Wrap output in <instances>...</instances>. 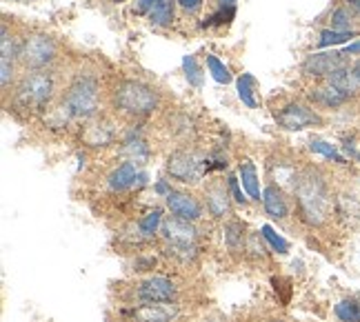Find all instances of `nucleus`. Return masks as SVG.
Here are the masks:
<instances>
[{
  "label": "nucleus",
  "mask_w": 360,
  "mask_h": 322,
  "mask_svg": "<svg viewBox=\"0 0 360 322\" xmlns=\"http://www.w3.org/2000/svg\"><path fill=\"white\" fill-rule=\"evenodd\" d=\"M160 103L158 91L141 80H120L112 91V105L122 116L145 118Z\"/></svg>",
  "instance_id": "2"
},
{
  "label": "nucleus",
  "mask_w": 360,
  "mask_h": 322,
  "mask_svg": "<svg viewBox=\"0 0 360 322\" xmlns=\"http://www.w3.org/2000/svg\"><path fill=\"white\" fill-rule=\"evenodd\" d=\"M342 67H347V56L342 51H318L302 60L300 72L302 76L314 80H327L331 74H336Z\"/></svg>",
  "instance_id": "10"
},
{
  "label": "nucleus",
  "mask_w": 360,
  "mask_h": 322,
  "mask_svg": "<svg viewBox=\"0 0 360 322\" xmlns=\"http://www.w3.org/2000/svg\"><path fill=\"white\" fill-rule=\"evenodd\" d=\"M260 233H262V238L267 240V245L276 251V254H287L289 251V243L285 240L283 236H278L274 231V227H269V225H262L260 227Z\"/></svg>",
  "instance_id": "28"
},
{
  "label": "nucleus",
  "mask_w": 360,
  "mask_h": 322,
  "mask_svg": "<svg viewBox=\"0 0 360 322\" xmlns=\"http://www.w3.org/2000/svg\"><path fill=\"white\" fill-rule=\"evenodd\" d=\"M205 205L207 212H210L212 218H229L231 216V193L229 187H225L220 180H214V183L205 189Z\"/></svg>",
  "instance_id": "14"
},
{
  "label": "nucleus",
  "mask_w": 360,
  "mask_h": 322,
  "mask_svg": "<svg viewBox=\"0 0 360 322\" xmlns=\"http://www.w3.org/2000/svg\"><path fill=\"white\" fill-rule=\"evenodd\" d=\"M331 27L329 30H336V32H356V13L347 7V5H340L331 11L329 16Z\"/></svg>",
  "instance_id": "20"
},
{
  "label": "nucleus",
  "mask_w": 360,
  "mask_h": 322,
  "mask_svg": "<svg viewBox=\"0 0 360 322\" xmlns=\"http://www.w3.org/2000/svg\"><path fill=\"white\" fill-rule=\"evenodd\" d=\"M342 53H345V56H360V40H356V43H352V45L345 47Z\"/></svg>",
  "instance_id": "37"
},
{
  "label": "nucleus",
  "mask_w": 360,
  "mask_h": 322,
  "mask_svg": "<svg viewBox=\"0 0 360 322\" xmlns=\"http://www.w3.org/2000/svg\"><path fill=\"white\" fill-rule=\"evenodd\" d=\"M245 254L252 258H267V240L262 238V233H249L247 236V245H245Z\"/></svg>",
  "instance_id": "26"
},
{
  "label": "nucleus",
  "mask_w": 360,
  "mask_h": 322,
  "mask_svg": "<svg viewBox=\"0 0 360 322\" xmlns=\"http://www.w3.org/2000/svg\"><path fill=\"white\" fill-rule=\"evenodd\" d=\"M136 180H138V167L129 160V162L118 165L116 169L109 174L107 185H109V189H112V191H124V189L134 187Z\"/></svg>",
  "instance_id": "17"
},
{
  "label": "nucleus",
  "mask_w": 360,
  "mask_h": 322,
  "mask_svg": "<svg viewBox=\"0 0 360 322\" xmlns=\"http://www.w3.org/2000/svg\"><path fill=\"white\" fill-rule=\"evenodd\" d=\"M227 187H229V193H231V200L236 202V205H243V207H247L249 205V198H245V193H243V189H240V178L238 176H229L227 178Z\"/></svg>",
  "instance_id": "30"
},
{
  "label": "nucleus",
  "mask_w": 360,
  "mask_h": 322,
  "mask_svg": "<svg viewBox=\"0 0 360 322\" xmlns=\"http://www.w3.org/2000/svg\"><path fill=\"white\" fill-rule=\"evenodd\" d=\"M176 3L183 7L185 11H198L200 5H202V0H176Z\"/></svg>",
  "instance_id": "34"
},
{
  "label": "nucleus",
  "mask_w": 360,
  "mask_h": 322,
  "mask_svg": "<svg viewBox=\"0 0 360 322\" xmlns=\"http://www.w3.org/2000/svg\"><path fill=\"white\" fill-rule=\"evenodd\" d=\"M254 89H256V78L252 74H243L238 78V98L243 101V105H247L249 109L258 107L256 98H254Z\"/></svg>",
  "instance_id": "24"
},
{
  "label": "nucleus",
  "mask_w": 360,
  "mask_h": 322,
  "mask_svg": "<svg viewBox=\"0 0 360 322\" xmlns=\"http://www.w3.org/2000/svg\"><path fill=\"white\" fill-rule=\"evenodd\" d=\"M147 18L154 27H169L174 22V3L172 0H162L147 13Z\"/></svg>",
  "instance_id": "21"
},
{
  "label": "nucleus",
  "mask_w": 360,
  "mask_h": 322,
  "mask_svg": "<svg viewBox=\"0 0 360 322\" xmlns=\"http://www.w3.org/2000/svg\"><path fill=\"white\" fill-rule=\"evenodd\" d=\"M334 314L338 322H360V300L358 298H345L334 307Z\"/></svg>",
  "instance_id": "22"
},
{
  "label": "nucleus",
  "mask_w": 360,
  "mask_h": 322,
  "mask_svg": "<svg viewBox=\"0 0 360 322\" xmlns=\"http://www.w3.org/2000/svg\"><path fill=\"white\" fill-rule=\"evenodd\" d=\"M65 107L72 111V116L91 118L98 114L101 107V85L91 76H80L72 82V87L65 94Z\"/></svg>",
  "instance_id": "5"
},
{
  "label": "nucleus",
  "mask_w": 360,
  "mask_h": 322,
  "mask_svg": "<svg viewBox=\"0 0 360 322\" xmlns=\"http://www.w3.org/2000/svg\"><path fill=\"white\" fill-rule=\"evenodd\" d=\"M178 304L176 302H162V304H136L129 311H124L129 322H174L178 318Z\"/></svg>",
  "instance_id": "12"
},
{
  "label": "nucleus",
  "mask_w": 360,
  "mask_h": 322,
  "mask_svg": "<svg viewBox=\"0 0 360 322\" xmlns=\"http://www.w3.org/2000/svg\"><path fill=\"white\" fill-rule=\"evenodd\" d=\"M160 236H162V240L167 243L169 256L183 262H191L198 256V229L193 227V222L172 216L162 222Z\"/></svg>",
  "instance_id": "4"
},
{
  "label": "nucleus",
  "mask_w": 360,
  "mask_h": 322,
  "mask_svg": "<svg viewBox=\"0 0 360 322\" xmlns=\"http://www.w3.org/2000/svg\"><path fill=\"white\" fill-rule=\"evenodd\" d=\"M162 0H136V13H149Z\"/></svg>",
  "instance_id": "32"
},
{
  "label": "nucleus",
  "mask_w": 360,
  "mask_h": 322,
  "mask_svg": "<svg viewBox=\"0 0 360 322\" xmlns=\"http://www.w3.org/2000/svg\"><path fill=\"white\" fill-rule=\"evenodd\" d=\"M309 101L316 105V107H323V109H338V107H345L349 101H352V94L340 89L338 85L329 80H323L321 85H316L309 89Z\"/></svg>",
  "instance_id": "13"
},
{
  "label": "nucleus",
  "mask_w": 360,
  "mask_h": 322,
  "mask_svg": "<svg viewBox=\"0 0 360 322\" xmlns=\"http://www.w3.org/2000/svg\"><path fill=\"white\" fill-rule=\"evenodd\" d=\"M207 69H210V74L214 76L216 82H220V85H229L231 82V74L229 69L225 67V63H220L216 56H207Z\"/></svg>",
  "instance_id": "27"
},
{
  "label": "nucleus",
  "mask_w": 360,
  "mask_h": 322,
  "mask_svg": "<svg viewBox=\"0 0 360 322\" xmlns=\"http://www.w3.org/2000/svg\"><path fill=\"white\" fill-rule=\"evenodd\" d=\"M238 178H240L243 189L249 193V198H252V200H262L258 172H256V165L252 160H243L238 165Z\"/></svg>",
  "instance_id": "18"
},
{
  "label": "nucleus",
  "mask_w": 360,
  "mask_h": 322,
  "mask_svg": "<svg viewBox=\"0 0 360 322\" xmlns=\"http://www.w3.org/2000/svg\"><path fill=\"white\" fill-rule=\"evenodd\" d=\"M167 209L172 212L174 218H180V220H187V222H198L202 216H205V209H202V202L196 198V195H191L187 191H172L167 198Z\"/></svg>",
  "instance_id": "11"
},
{
  "label": "nucleus",
  "mask_w": 360,
  "mask_h": 322,
  "mask_svg": "<svg viewBox=\"0 0 360 322\" xmlns=\"http://www.w3.org/2000/svg\"><path fill=\"white\" fill-rule=\"evenodd\" d=\"M134 298L138 304H162L176 302L178 287L167 276H149L143 283H138L134 289Z\"/></svg>",
  "instance_id": "9"
},
{
  "label": "nucleus",
  "mask_w": 360,
  "mask_h": 322,
  "mask_svg": "<svg viewBox=\"0 0 360 322\" xmlns=\"http://www.w3.org/2000/svg\"><path fill=\"white\" fill-rule=\"evenodd\" d=\"M309 149H311L314 153H321V156H325V158H329V160L338 162V165H347V158H345L342 153L336 149V145H329V143H325V140H318V138L309 140Z\"/></svg>",
  "instance_id": "25"
},
{
  "label": "nucleus",
  "mask_w": 360,
  "mask_h": 322,
  "mask_svg": "<svg viewBox=\"0 0 360 322\" xmlns=\"http://www.w3.org/2000/svg\"><path fill=\"white\" fill-rule=\"evenodd\" d=\"M294 195H296L298 214H300L302 222H307L309 227L325 225L331 212H334L336 202L331 198L327 180L316 169H304L296 176Z\"/></svg>",
  "instance_id": "1"
},
{
  "label": "nucleus",
  "mask_w": 360,
  "mask_h": 322,
  "mask_svg": "<svg viewBox=\"0 0 360 322\" xmlns=\"http://www.w3.org/2000/svg\"><path fill=\"white\" fill-rule=\"evenodd\" d=\"M162 222H165L162 209H154V212H149L147 216L138 220L136 227H138V233H141L143 240H151V238H156V233H160Z\"/></svg>",
  "instance_id": "19"
},
{
  "label": "nucleus",
  "mask_w": 360,
  "mask_h": 322,
  "mask_svg": "<svg viewBox=\"0 0 360 322\" xmlns=\"http://www.w3.org/2000/svg\"><path fill=\"white\" fill-rule=\"evenodd\" d=\"M349 69H352V78H354V85H356V91L360 94V58L354 63V65H349Z\"/></svg>",
  "instance_id": "35"
},
{
  "label": "nucleus",
  "mask_w": 360,
  "mask_h": 322,
  "mask_svg": "<svg viewBox=\"0 0 360 322\" xmlns=\"http://www.w3.org/2000/svg\"><path fill=\"white\" fill-rule=\"evenodd\" d=\"M233 13H236V9L233 7H220L218 13H214V16H210V20H207L205 25L207 27H214V25H225L233 18Z\"/></svg>",
  "instance_id": "31"
},
{
  "label": "nucleus",
  "mask_w": 360,
  "mask_h": 322,
  "mask_svg": "<svg viewBox=\"0 0 360 322\" xmlns=\"http://www.w3.org/2000/svg\"><path fill=\"white\" fill-rule=\"evenodd\" d=\"M345 5H347V7L356 13V18H360V0H347Z\"/></svg>",
  "instance_id": "38"
},
{
  "label": "nucleus",
  "mask_w": 360,
  "mask_h": 322,
  "mask_svg": "<svg viewBox=\"0 0 360 322\" xmlns=\"http://www.w3.org/2000/svg\"><path fill=\"white\" fill-rule=\"evenodd\" d=\"M247 236L249 233H245V225H243L240 220H227L225 222V227H223V243H225V249L229 251L231 256L245 254Z\"/></svg>",
  "instance_id": "16"
},
{
  "label": "nucleus",
  "mask_w": 360,
  "mask_h": 322,
  "mask_svg": "<svg viewBox=\"0 0 360 322\" xmlns=\"http://www.w3.org/2000/svg\"><path fill=\"white\" fill-rule=\"evenodd\" d=\"M218 5L220 7H233L236 5V0H218Z\"/></svg>",
  "instance_id": "39"
},
{
  "label": "nucleus",
  "mask_w": 360,
  "mask_h": 322,
  "mask_svg": "<svg viewBox=\"0 0 360 322\" xmlns=\"http://www.w3.org/2000/svg\"><path fill=\"white\" fill-rule=\"evenodd\" d=\"M165 169H167V174L174 180H178V183H183V185H196L202 178V174L207 172L205 160L198 156L196 151H187V149L174 151L167 158Z\"/></svg>",
  "instance_id": "8"
},
{
  "label": "nucleus",
  "mask_w": 360,
  "mask_h": 322,
  "mask_svg": "<svg viewBox=\"0 0 360 322\" xmlns=\"http://www.w3.org/2000/svg\"><path fill=\"white\" fill-rule=\"evenodd\" d=\"M58 58V43L47 34H27L20 40L18 60L25 69H47Z\"/></svg>",
  "instance_id": "6"
},
{
  "label": "nucleus",
  "mask_w": 360,
  "mask_h": 322,
  "mask_svg": "<svg viewBox=\"0 0 360 322\" xmlns=\"http://www.w3.org/2000/svg\"><path fill=\"white\" fill-rule=\"evenodd\" d=\"M56 82L47 69H27L13 91V103L25 111H43L53 98Z\"/></svg>",
  "instance_id": "3"
},
{
  "label": "nucleus",
  "mask_w": 360,
  "mask_h": 322,
  "mask_svg": "<svg viewBox=\"0 0 360 322\" xmlns=\"http://www.w3.org/2000/svg\"><path fill=\"white\" fill-rule=\"evenodd\" d=\"M358 32H336V30H323L321 38H318V47L327 49V47H336V45H345L349 43L352 38H356Z\"/></svg>",
  "instance_id": "23"
},
{
  "label": "nucleus",
  "mask_w": 360,
  "mask_h": 322,
  "mask_svg": "<svg viewBox=\"0 0 360 322\" xmlns=\"http://www.w3.org/2000/svg\"><path fill=\"white\" fill-rule=\"evenodd\" d=\"M183 72H185L191 87H202V72L193 56H185L183 58Z\"/></svg>",
  "instance_id": "29"
},
{
  "label": "nucleus",
  "mask_w": 360,
  "mask_h": 322,
  "mask_svg": "<svg viewBox=\"0 0 360 322\" xmlns=\"http://www.w3.org/2000/svg\"><path fill=\"white\" fill-rule=\"evenodd\" d=\"M112 3H124V0H112Z\"/></svg>",
  "instance_id": "40"
},
{
  "label": "nucleus",
  "mask_w": 360,
  "mask_h": 322,
  "mask_svg": "<svg viewBox=\"0 0 360 322\" xmlns=\"http://www.w3.org/2000/svg\"><path fill=\"white\" fill-rule=\"evenodd\" d=\"M274 118L287 131H302V129H309V127H318V124H323L321 114H318L314 107L304 105V103H298V101H289L281 109H276Z\"/></svg>",
  "instance_id": "7"
},
{
  "label": "nucleus",
  "mask_w": 360,
  "mask_h": 322,
  "mask_svg": "<svg viewBox=\"0 0 360 322\" xmlns=\"http://www.w3.org/2000/svg\"><path fill=\"white\" fill-rule=\"evenodd\" d=\"M172 191H174V189H172V187L167 185V180H160V183L156 185V193H160L162 198H167V195H169Z\"/></svg>",
  "instance_id": "36"
},
{
  "label": "nucleus",
  "mask_w": 360,
  "mask_h": 322,
  "mask_svg": "<svg viewBox=\"0 0 360 322\" xmlns=\"http://www.w3.org/2000/svg\"><path fill=\"white\" fill-rule=\"evenodd\" d=\"M262 209H265V214L271 220H287L289 202H287L285 191L276 185H267L265 191H262Z\"/></svg>",
  "instance_id": "15"
},
{
  "label": "nucleus",
  "mask_w": 360,
  "mask_h": 322,
  "mask_svg": "<svg viewBox=\"0 0 360 322\" xmlns=\"http://www.w3.org/2000/svg\"><path fill=\"white\" fill-rule=\"evenodd\" d=\"M134 267H136V271H149L156 267V258H138L134 262Z\"/></svg>",
  "instance_id": "33"
}]
</instances>
